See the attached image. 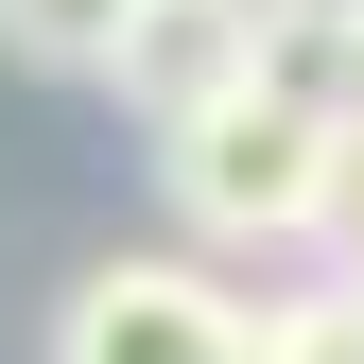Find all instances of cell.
Returning <instances> with one entry per match:
<instances>
[{
  "mask_svg": "<svg viewBox=\"0 0 364 364\" xmlns=\"http://www.w3.org/2000/svg\"><path fill=\"white\" fill-rule=\"evenodd\" d=\"M330 278L364 295V139H347V173H330Z\"/></svg>",
  "mask_w": 364,
  "mask_h": 364,
  "instance_id": "obj_6",
  "label": "cell"
},
{
  "mask_svg": "<svg viewBox=\"0 0 364 364\" xmlns=\"http://www.w3.org/2000/svg\"><path fill=\"white\" fill-rule=\"evenodd\" d=\"M122 18H139V0H0V53H18V70H87V87H105Z\"/></svg>",
  "mask_w": 364,
  "mask_h": 364,
  "instance_id": "obj_5",
  "label": "cell"
},
{
  "mask_svg": "<svg viewBox=\"0 0 364 364\" xmlns=\"http://www.w3.org/2000/svg\"><path fill=\"white\" fill-rule=\"evenodd\" d=\"M330 173H347V139H330V122H295V105H260V87H225L208 122H173V139H156L173 225H191V243H225V260L330 243Z\"/></svg>",
  "mask_w": 364,
  "mask_h": 364,
  "instance_id": "obj_1",
  "label": "cell"
},
{
  "mask_svg": "<svg viewBox=\"0 0 364 364\" xmlns=\"http://www.w3.org/2000/svg\"><path fill=\"white\" fill-rule=\"evenodd\" d=\"M53 364H243V295L208 260H87L53 312Z\"/></svg>",
  "mask_w": 364,
  "mask_h": 364,
  "instance_id": "obj_2",
  "label": "cell"
},
{
  "mask_svg": "<svg viewBox=\"0 0 364 364\" xmlns=\"http://www.w3.org/2000/svg\"><path fill=\"white\" fill-rule=\"evenodd\" d=\"M243 70H260V0H139L122 53H105V87L156 122V139H173V122H208Z\"/></svg>",
  "mask_w": 364,
  "mask_h": 364,
  "instance_id": "obj_3",
  "label": "cell"
},
{
  "mask_svg": "<svg viewBox=\"0 0 364 364\" xmlns=\"http://www.w3.org/2000/svg\"><path fill=\"white\" fill-rule=\"evenodd\" d=\"M243 364H364V295H347V278L260 295V312H243Z\"/></svg>",
  "mask_w": 364,
  "mask_h": 364,
  "instance_id": "obj_4",
  "label": "cell"
}]
</instances>
